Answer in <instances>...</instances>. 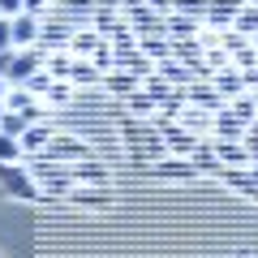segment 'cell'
Instances as JSON below:
<instances>
[{"label": "cell", "instance_id": "obj_17", "mask_svg": "<svg viewBox=\"0 0 258 258\" xmlns=\"http://www.w3.org/2000/svg\"><path fill=\"white\" fill-rule=\"evenodd\" d=\"M39 30H43V18H35V13H18V18H13V47H35L39 43Z\"/></svg>", "mask_w": 258, "mask_h": 258}, {"label": "cell", "instance_id": "obj_26", "mask_svg": "<svg viewBox=\"0 0 258 258\" xmlns=\"http://www.w3.org/2000/svg\"><path fill=\"white\" fill-rule=\"evenodd\" d=\"M138 52L147 56V60L164 64V60H172V39L168 35H147V39H138Z\"/></svg>", "mask_w": 258, "mask_h": 258}, {"label": "cell", "instance_id": "obj_14", "mask_svg": "<svg viewBox=\"0 0 258 258\" xmlns=\"http://www.w3.org/2000/svg\"><path fill=\"white\" fill-rule=\"evenodd\" d=\"M181 125L189 129V134H198V138H215V112H207V108H194V103H185Z\"/></svg>", "mask_w": 258, "mask_h": 258}, {"label": "cell", "instance_id": "obj_48", "mask_svg": "<svg viewBox=\"0 0 258 258\" xmlns=\"http://www.w3.org/2000/svg\"><path fill=\"white\" fill-rule=\"evenodd\" d=\"M5 95H9V82H5V78H0V103H5Z\"/></svg>", "mask_w": 258, "mask_h": 258}, {"label": "cell", "instance_id": "obj_37", "mask_svg": "<svg viewBox=\"0 0 258 258\" xmlns=\"http://www.w3.org/2000/svg\"><path fill=\"white\" fill-rule=\"evenodd\" d=\"M26 129H30V116H22V112H9V108H5V116H0V134L26 138Z\"/></svg>", "mask_w": 258, "mask_h": 258}, {"label": "cell", "instance_id": "obj_4", "mask_svg": "<svg viewBox=\"0 0 258 258\" xmlns=\"http://www.w3.org/2000/svg\"><path fill=\"white\" fill-rule=\"evenodd\" d=\"M0 194L5 198H18V203H43V189L35 185L26 159L22 164H0Z\"/></svg>", "mask_w": 258, "mask_h": 258}, {"label": "cell", "instance_id": "obj_15", "mask_svg": "<svg viewBox=\"0 0 258 258\" xmlns=\"http://www.w3.org/2000/svg\"><path fill=\"white\" fill-rule=\"evenodd\" d=\"M189 164H194V172H198V176H211V181H220V172H224V164H220V155H215V142L211 138L189 155Z\"/></svg>", "mask_w": 258, "mask_h": 258}, {"label": "cell", "instance_id": "obj_18", "mask_svg": "<svg viewBox=\"0 0 258 258\" xmlns=\"http://www.w3.org/2000/svg\"><path fill=\"white\" fill-rule=\"evenodd\" d=\"M74 207H108L112 203V185H74L69 189Z\"/></svg>", "mask_w": 258, "mask_h": 258}, {"label": "cell", "instance_id": "obj_39", "mask_svg": "<svg viewBox=\"0 0 258 258\" xmlns=\"http://www.w3.org/2000/svg\"><path fill=\"white\" fill-rule=\"evenodd\" d=\"M232 26H237L245 39H254V35H258V5H245V9L237 13V22H232Z\"/></svg>", "mask_w": 258, "mask_h": 258}, {"label": "cell", "instance_id": "obj_53", "mask_svg": "<svg viewBox=\"0 0 258 258\" xmlns=\"http://www.w3.org/2000/svg\"><path fill=\"white\" fill-rule=\"evenodd\" d=\"M245 5H258V0H245Z\"/></svg>", "mask_w": 258, "mask_h": 258}, {"label": "cell", "instance_id": "obj_6", "mask_svg": "<svg viewBox=\"0 0 258 258\" xmlns=\"http://www.w3.org/2000/svg\"><path fill=\"white\" fill-rule=\"evenodd\" d=\"M43 155L56 159V164H82V159H95V151H91V142L74 138V134H52Z\"/></svg>", "mask_w": 258, "mask_h": 258}, {"label": "cell", "instance_id": "obj_12", "mask_svg": "<svg viewBox=\"0 0 258 258\" xmlns=\"http://www.w3.org/2000/svg\"><path fill=\"white\" fill-rule=\"evenodd\" d=\"M220 185H228L232 194L254 198V203H258V181H254V172H249V168H224V172H220Z\"/></svg>", "mask_w": 258, "mask_h": 258}, {"label": "cell", "instance_id": "obj_43", "mask_svg": "<svg viewBox=\"0 0 258 258\" xmlns=\"http://www.w3.org/2000/svg\"><path fill=\"white\" fill-rule=\"evenodd\" d=\"M52 82H56V78L47 74V69H39V74H30L26 91H30V95H39V99H43V95H47V86H52Z\"/></svg>", "mask_w": 258, "mask_h": 258}, {"label": "cell", "instance_id": "obj_20", "mask_svg": "<svg viewBox=\"0 0 258 258\" xmlns=\"http://www.w3.org/2000/svg\"><path fill=\"white\" fill-rule=\"evenodd\" d=\"M164 26H168V39H198V35L207 30V22L189 18V13H168Z\"/></svg>", "mask_w": 258, "mask_h": 258}, {"label": "cell", "instance_id": "obj_33", "mask_svg": "<svg viewBox=\"0 0 258 258\" xmlns=\"http://www.w3.org/2000/svg\"><path fill=\"white\" fill-rule=\"evenodd\" d=\"M74 91H78L74 82H60V78H56V82L47 86V95H43V103H47V108H64V103L74 99Z\"/></svg>", "mask_w": 258, "mask_h": 258}, {"label": "cell", "instance_id": "obj_50", "mask_svg": "<svg viewBox=\"0 0 258 258\" xmlns=\"http://www.w3.org/2000/svg\"><path fill=\"white\" fill-rule=\"evenodd\" d=\"M99 5H120V0H99Z\"/></svg>", "mask_w": 258, "mask_h": 258}, {"label": "cell", "instance_id": "obj_36", "mask_svg": "<svg viewBox=\"0 0 258 258\" xmlns=\"http://www.w3.org/2000/svg\"><path fill=\"white\" fill-rule=\"evenodd\" d=\"M43 69H47L52 78H60V82H69V69H74V52H52Z\"/></svg>", "mask_w": 258, "mask_h": 258}, {"label": "cell", "instance_id": "obj_13", "mask_svg": "<svg viewBox=\"0 0 258 258\" xmlns=\"http://www.w3.org/2000/svg\"><path fill=\"white\" fill-rule=\"evenodd\" d=\"M245 9V0H211V9H207V26L211 30H228L237 22V13Z\"/></svg>", "mask_w": 258, "mask_h": 258}, {"label": "cell", "instance_id": "obj_32", "mask_svg": "<svg viewBox=\"0 0 258 258\" xmlns=\"http://www.w3.org/2000/svg\"><path fill=\"white\" fill-rule=\"evenodd\" d=\"M22 159H26L22 138H13V134H0V164H22Z\"/></svg>", "mask_w": 258, "mask_h": 258}, {"label": "cell", "instance_id": "obj_45", "mask_svg": "<svg viewBox=\"0 0 258 258\" xmlns=\"http://www.w3.org/2000/svg\"><path fill=\"white\" fill-rule=\"evenodd\" d=\"M0 52H13V18H0Z\"/></svg>", "mask_w": 258, "mask_h": 258}, {"label": "cell", "instance_id": "obj_41", "mask_svg": "<svg viewBox=\"0 0 258 258\" xmlns=\"http://www.w3.org/2000/svg\"><path fill=\"white\" fill-rule=\"evenodd\" d=\"M232 69H241V74H245V69H258V47L245 43L241 52H232Z\"/></svg>", "mask_w": 258, "mask_h": 258}, {"label": "cell", "instance_id": "obj_7", "mask_svg": "<svg viewBox=\"0 0 258 258\" xmlns=\"http://www.w3.org/2000/svg\"><path fill=\"white\" fill-rule=\"evenodd\" d=\"M74 22H64V18H56V13H47L43 18V30H39V47H43L47 56L52 52H69V43H74Z\"/></svg>", "mask_w": 258, "mask_h": 258}, {"label": "cell", "instance_id": "obj_46", "mask_svg": "<svg viewBox=\"0 0 258 258\" xmlns=\"http://www.w3.org/2000/svg\"><path fill=\"white\" fill-rule=\"evenodd\" d=\"M26 13V0H0V18H18Z\"/></svg>", "mask_w": 258, "mask_h": 258}, {"label": "cell", "instance_id": "obj_10", "mask_svg": "<svg viewBox=\"0 0 258 258\" xmlns=\"http://www.w3.org/2000/svg\"><path fill=\"white\" fill-rule=\"evenodd\" d=\"M74 185H112V168L99 159H82V164H69Z\"/></svg>", "mask_w": 258, "mask_h": 258}, {"label": "cell", "instance_id": "obj_25", "mask_svg": "<svg viewBox=\"0 0 258 258\" xmlns=\"http://www.w3.org/2000/svg\"><path fill=\"white\" fill-rule=\"evenodd\" d=\"M91 26L99 30L103 39H112V35H116V26H125V18H120V5H99V9H95V18H91Z\"/></svg>", "mask_w": 258, "mask_h": 258}, {"label": "cell", "instance_id": "obj_35", "mask_svg": "<svg viewBox=\"0 0 258 258\" xmlns=\"http://www.w3.org/2000/svg\"><path fill=\"white\" fill-rule=\"evenodd\" d=\"M228 108L237 112V116L245 120V125H254V120H258V99H254V91H245V95H237V99H232Z\"/></svg>", "mask_w": 258, "mask_h": 258}, {"label": "cell", "instance_id": "obj_51", "mask_svg": "<svg viewBox=\"0 0 258 258\" xmlns=\"http://www.w3.org/2000/svg\"><path fill=\"white\" fill-rule=\"evenodd\" d=\"M249 43H254V47H258V35H254V39H249Z\"/></svg>", "mask_w": 258, "mask_h": 258}, {"label": "cell", "instance_id": "obj_16", "mask_svg": "<svg viewBox=\"0 0 258 258\" xmlns=\"http://www.w3.org/2000/svg\"><path fill=\"white\" fill-rule=\"evenodd\" d=\"M151 172H155L159 181H194V176H198V172H194V164H189V159H181V155H164Z\"/></svg>", "mask_w": 258, "mask_h": 258}, {"label": "cell", "instance_id": "obj_8", "mask_svg": "<svg viewBox=\"0 0 258 258\" xmlns=\"http://www.w3.org/2000/svg\"><path fill=\"white\" fill-rule=\"evenodd\" d=\"M159 134H164L168 155H181V159H189L194 151H198V147L207 142V138H198V134H189V129H185L181 120H172V125H159Z\"/></svg>", "mask_w": 258, "mask_h": 258}, {"label": "cell", "instance_id": "obj_34", "mask_svg": "<svg viewBox=\"0 0 258 258\" xmlns=\"http://www.w3.org/2000/svg\"><path fill=\"white\" fill-rule=\"evenodd\" d=\"M142 91H147V95H151V99H155V103H168V99H172V95H176V86H172V82H164V78H159V74H151L147 82H142Z\"/></svg>", "mask_w": 258, "mask_h": 258}, {"label": "cell", "instance_id": "obj_47", "mask_svg": "<svg viewBox=\"0 0 258 258\" xmlns=\"http://www.w3.org/2000/svg\"><path fill=\"white\" fill-rule=\"evenodd\" d=\"M142 5H151V9H155V13H164V18L172 13V0H142Z\"/></svg>", "mask_w": 258, "mask_h": 258}, {"label": "cell", "instance_id": "obj_3", "mask_svg": "<svg viewBox=\"0 0 258 258\" xmlns=\"http://www.w3.org/2000/svg\"><path fill=\"white\" fill-rule=\"evenodd\" d=\"M47 64V52L43 47H13V52H0V78L9 86H26L30 82V74H39Z\"/></svg>", "mask_w": 258, "mask_h": 258}, {"label": "cell", "instance_id": "obj_21", "mask_svg": "<svg viewBox=\"0 0 258 258\" xmlns=\"http://www.w3.org/2000/svg\"><path fill=\"white\" fill-rule=\"evenodd\" d=\"M245 129H249V125H245V120H241L232 108H220V112H215V138L241 142V138H245Z\"/></svg>", "mask_w": 258, "mask_h": 258}, {"label": "cell", "instance_id": "obj_31", "mask_svg": "<svg viewBox=\"0 0 258 258\" xmlns=\"http://www.w3.org/2000/svg\"><path fill=\"white\" fill-rule=\"evenodd\" d=\"M69 82H74V86H103V74L95 69L91 60H78V56H74V69H69Z\"/></svg>", "mask_w": 258, "mask_h": 258}, {"label": "cell", "instance_id": "obj_30", "mask_svg": "<svg viewBox=\"0 0 258 258\" xmlns=\"http://www.w3.org/2000/svg\"><path fill=\"white\" fill-rule=\"evenodd\" d=\"M52 134H56L52 125H30V129H26V138H22L26 155H43V151H47V142H52Z\"/></svg>", "mask_w": 258, "mask_h": 258}, {"label": "cell", "instance_id": "obj_22", "mask_svg": "<svg viewBox=\"0 0 258 258\" xmlns=\"http://www.w3.org/2000/svg\"><path fill=\"white\" fill-rule=\"evenodd\" d=\"M211 142H215V155H220L224 168H249L245 142H228V138H211Z\"/></svg>", "mask_w": 258, "mask_h": 258}, {"label": "cell", "instance_id": "obj_28", "mask_svg": "<svg viewBox=\"0 0 258 258\" xmlns=\"http://www.w3.org/2000/svg\"><path fill=\"white\" fill-rule=\"evenodd\" d=\"M207 56V47H203V39H172V60H181V64H198Z\"/></svg>", "mask_w": 258, "mask_h": 258}, {"label": "cell", "instance_id": "obj_11", "mask_svg": "<svg viewBox=\"0 0 258 258\" xmlns=\"http://www.w3.org/2000/svg\"><path fill=\"white\" fill-rule=\"evenodd\" d=\"M185 103H194V108H207V112L228 108V103H224V95L215 91V82H189V86H185Z\"/></svg>", "mask_w": 258, "mask_h": 258}, {"label": "cell", "instance_id": "obj_23", "mask_svg": "<svg viewBox=\"0 0 258 258\" xmlns=\"http://www.w3.org/2000/svg\"><path fill=\"white\" fill-rule=\"evenodd\" d=\"M211 82H215V91L224 95V103H232L237 95H245V78H241V69H232V64H228V69H220Z\"/></svg>", "mask_w": 258, "mask_h": 258}, {"label": "cell", "instance_id": "obj_1", "mask_svg": "<svg viewBox=\"0 0 258 258\" xmlns=\"http://www.w3.org/2000/svg\"><path fill=\"white\" fill-rule=\"evenodd\" d=\"M125 147H129V159L134 164H151V168L168 155L159 125L155 120H138V116H129V125H125Z\"/></svg>", "mask_w": 258, "mask_h": 258}, {"label": "cell", "instance_id": "obj_24", "mask_svg": "<svg viewBox=\"0 0 258 258\" xmlns=\"http://www.w3.org/2000/svg\"><path fill=\"white\" fill-rule=\"evenodd\" d=\"M99 43H103V35H99L95 26H78V30H74V43H69V52H74L78 60H91Z\"/></svg>", "mask_w": 258, "mask_h": 258}, {"label": "cell", "instance_id": "obj_52", "mask_svg": "<svg viewBox=\"0 0 258 258\" xmlns=\"http://www.w3.org/2000/svg\"><path fill=\"white\" fill-rule=\"evenodd\" d=\"M0 116H5V103H0Z\"/></svg>", "mask_w": 258, "mask_h": 258}, {"label": "cell", "instance_id": "obj_2", "mask_svg": "<svg viewBox=\"0 0 258 258\" xmlns=\"http://www.w3.org/2000/svg\"><path fill=\"white\" fill-rule=\"evenodd\" d=\"M26 168L35 176V185L43 189V203L47 198H69L74 189V176H69V164H56L47 155H26Z\"/></svg>", "mask_w": 258, "mask_h": 258}, {"label": "cell", "instance_id": "obj_5", "mask_svg": "<svg viewBox=\"0 0 258 258\" xmlns=\"http://www.w3.org/2000/svg\"><path fill=\"white\" fill-rule=\"evenodd\" d=\"M120 18L134 26V35H138V39H147V35H168L164 13H155L151 5H142V0H120Z\"/></svg>", "mask_w": 258, "mask_h": 258}, {"label": "cell", "instance_id": "obj_27", "mask_svg": "<svg viewBox=\"0 0 258 258\" xmlns=\"http://www.w3.org/2000/svg\"><path fill=\"white\" fill-rule=\"evenodd\" d=\"M155 74L164 78V82H172L176 91H185V86L194 82V69H189V64H181V60H164V64H155Z\"/></svg>", "mask_w": 258, "mask_h": 258}, {"label": "cell", "instance_id": "obj_9", "mask_svg": "<svg viewBox=\"0 0 258 258\" xmlns=\"http://www.w3.org/2000/svg\"><path fill=\"white\" fill-rule=\"evenodd\" d=\"M95 9H99V0H52V9H47V13L74 22V26H91ZM47 13H43V18H47Z\"/></svg>", "mask_w": 258, "mask_h": 258}, {"label": "cell", "instance_id": "obj_40", "mask_svg": "<svg viewBox=\"0 0 258 258\" xmlns=\"http://www.w3.org/2000/svg\"><path fill=\"white\" fill-rule=\"evenodd\" d=\"M207 9H211V0H172V13H189L198 22H207Z\"/></svg>", "mask_w": 258, "mask_h": 258}, {"label": "cell", "instance_id": "obj_44", "mask_svg": "<svg viewBox=\"0 0 258 258\" xmlns=\"http://www.w3.org/2000/svg\"><path fill=\"white\" fill-rule=\"evenodd\" d=\"M241 142H245V151H249V164H258V120L245 129V138H241Z\"/></svg>", "mask_w": 258, "mask_h": 258}, {"label": "cell", "instance_id": "obj_19", "mask_svg": "<svg viewBox=\"0 0 258 258\" xmlns=\"http://www.w3.org/2000/svg\"><path fill=\"white\" fill-rule=\"evenodd\" d=\"M142 86L138 74H129V69H112V74H103V91L116 95V99H129V95Z\"/></svg>", "mask_w": 258, "mask_h": 258}, {"label": "cell", "instance_id": "obj_38", "mask_svg": "<svg viewBox=\"0 0 258 258\" xmlns=\"http://www.w3.org/2000/svg\"><path fill=\"white\" fill-rule=\"evenodd\" d=\"M91 64H95V69H99V74H112V69H116V47H112L108 39H103V43L95 47V56H91Z\"/></svg>", "mask_w": 258, "mask_h": 258}, {"label": "cell", "instance_id": "obj_29", "mask_svg": "<svg viewBox=\"0 0 258 258\" xmlns=\"http://www.w3.org/2000/svg\"><path fill=\"white\" fill-rule=\"evenodd\" d=\"M125 108H129V116H138V120H155V116H159V103L151 99V95L142 91V86L125 99Z\"/></svg>", "mask_w": 258, "mask_h": 258}, {"label": "cell", "instance_id": "obj_49", "mask_svg": "<svg viewBox=\"0 0 258 258\" xmlns=\"http://www.w3.org/2000/svg\"><path fill=\"white\" fill-rule=\"evenodd\" d=\"M249 172H254V181H258V164H249Z\"/></svg>", "mask_w": 258, "mask_h": 258}, {"label": "cell", "instance_id": "obj_42", "mask_svg": "<svg viewBox=\"0 0 258 258\" xmlns=\"http://www.w3.org/2000/svg\"><path fill=\"white\" fill-rule=\"evenodd\" d=\"M245 43H249V39L241 35L237 26H228V30H220V47H224V52H228V56H232V52H241V47H245Z\"/></svg>", "mask_w": 258, "mask_h": 258}]
</instances>
